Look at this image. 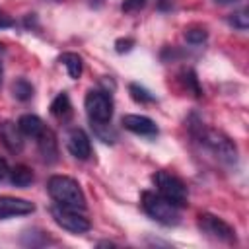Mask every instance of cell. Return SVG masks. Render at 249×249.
<instances>
[{
  "label": "cell",
  "mask_w": 249,
  "mask_h": 249,
  "mask_svg": "<svg viewBox=\"0 0 249 249\" xmlns=\"http://www.w3.org/2000/svg\"><path fill=\"white\" fill-rule=\"evenodd\" d=\"M47 191L53 196V200L60 206L74 208V210L86 208V196H84L82 187L78 185L76 179L68 175H53L47 183Z\"/></svg>",
  "instance_id": "cell-1"
},
{
  "label": "cell",
  "mask_w": 249,
  "mask_h": 249,
  "mask_svg": "<svg viewBox=\"0 0 249 249\" xmlns=\"http://www.w3.org/2000/svg\"><path fill=\"white\" fill-rule=\"evenodd\" d=\"M191 128H193V134L198 138V142L206 150H210L222 163L231 165L237 161V148L231 142V138H228L224 132L214 130V128H204L200 123L196 124V128L195 126H191Z\"/></svg>",
  "instance_id": "cell-2"
},
{
  "label": "cell",
  "mask_w": 249,
  "mask_h": 249,
  "mask_svg": "<svg viewBox=\"0 0 249 249\" xmlns=\"http://www.w3.org/2000/svg\"><path fill=\"white\" fill-rule=\"evenodd\" d=\"M142 208L144 212L154 218L156 222L160 224H165V226H175L181 218L179 214V206L173 204L171 200H167L165 196H161L160 193H152V191H144L142 193Z\"/></svg>",
  "instance_id": "cell-3"
},
{
  "label": "cell",
  "mask_w": 249,
  "mask_h": 249,
  "mask_svg": "<svg viewBox=\"0 0 249 249\" xmlns=\"http://www.w3.org/2000/svg\"><path fill=\"white\" fill-rule=\"evenodd\" d=\"M84 107L91 124H109L113 117V99L107 91L89 89L84 99Z\"/></svg>",
  "instance_id": "cell-4"
},
{
  "label": "cell",
  "mask_w": 249,
  "mask_h": 249,
  "mask_svg": "<svg viewBox=\"0 0 249 249\" xmlns=\"http://www.w3.org/2000/svg\"><path fill=\"white\" fill-rule=\"evenodd\" d=\"M152 181H154L158 193L161 196H165L167 200H171L173 204L183 206L187 202V187L179 177H175L167 171H156Z\"/></svg>",
  "instance_id": "cell-5"
},
{
  "label": "cell",
  "mask_w": 249,
  "mask_h": 249,
  "mask_svg": "<svg viewBox=\"0 0 249 249\" xmlns=\"http://www.w3.org/2000/svg\"><path fill=\"white\" fill-rule=\"evenodd\" d=\"M51 216L62 230H66L70 233H76V235L86 233L91 228L89 220L86 216H82L78 210H74V208H66V206H60V204H54L51 208Z\"/></svg>",
  "instance_id": "cell-6"
},
{
  "label": "cell",
  "mask_w": 249,
  "mask_h": 249,
  "mask_svg": "<svg viewBox=\"0 0 249 249\" xmlns=\"http://www.w3.org/2000/svg\"><path fill=\"white\" fill-rule=\"evenodd\" d=\"M198 228L206 235H210L214 239H220V241H235V230L228 222H224L222 218H218L214 214H200L198 216Z\"/></svg>",
  "instance_id": "cell-7"
},
{
  "label": "cell",
  "mask_w": 249,
  "mask_h": 249,
  "mask_svg": "<svg viewBox=\"0 0 249 249\" xmlns=\"http://www.w3.org/2000/svg\"><path fill=\"white\" fill-rule=\"evenodd\" d=\"M33 210H35V204L25 200V198L0 196V220H8V218H16V216H27Z\"/></svg>",
  "instance_id": "cell-8"
},
{
  "label": "cell",
  "mask_w": 249,
  "mask_h": 249,
  "mask_svg": "<svg viewBox=\"0 0 249 249\" xmlns=\"http://www.w3.org/2000/svg\"><path fill=\"white\" fill-rule=\"evenodd\" d=\"M66 148L76 160H88L91 156V142L89 136L82 128H72L66 136Z\"/></svg>",
  "instance_id": "cell-9"
},
{
  "label": "cell",
  "mask_w": 249,
  "mask_h": 249,
  "mask_svg": "<svg viewBox=\"0 0 249 249\" xmlns=\"http://www.w3.org/2000/svg\"><path fill=\"white\" fill-rule=\"evenodd\" d=\"M123 126L134 134H140V136H156L158 134V126L156 123L146 117V115H124L121 119Z\"/></svg>",
  "instance_id": "cell-10"
},
{
  "label": "cell",
  "mask_w": 249,
  "mask_h": 249,
  "mask_svg": "<svg viewBox=\"0 0 249 249\" xmlns=\"http://www.w3.org/2000/svg\"><path fill=\"white\" fill-rule=\"evenodd\" d=\"M37 146H39V154L47 163H53L58 160V146H56V138L53 134V130H49L45 126V130L37 136Z\"/></svg>",
  "instance_id": "cell-11"
},
{
  "label": "cell",
  "mask_w": 249,
  "mask_h": 249,
  "mask_svg": "<svg viewBox=\"0 0 249 249\" xmlns=\"http://www.w3.org/2000/svg\"><path fill=\"white\" fill-rule=\"evenodd\" d=\"M21 132L18 128V124L14 123H4L0 124V140L2 144L10 150V152H19L23 148V140H21Z\"/></svg>",
  "instance_id": "cell-12"
},
{
  "label": "cell",
  "mask_w": 249,
  "mask_h": 249,
  "mask_svg": "<svg viewBox=\"0 0 249 249\" xmlns=\"http://www.w3.org/2000/svg\"><path fill=\"white\" fill-rule=\"evenodd\" d=\"M18 128H19V132H21L23 136L37 138V136L45 130V124H43V121H41L37 115L27 113V115H21V117H19V121H18Z\"/></svg>",
  "instance_id": "cell-13"
},
{
  "label": "cell",
  "mask_w": 249,
  "mask_h": 249,
  "mask_svg": "<svg viewBox=\"0 0 249 249\" xmlns=\"http://www.w3.org/2000/svg\"><path fill=\"white\" fill-rule=\"evenodd\" d=\"M51 113H53V117H56L58 121H66L70 115H72V103H70V97H68V93H58L54 99H53V103H51Z\"/></svg>",
  "instance_id": "cell-14"
},
{
  "label": "cell",
  "mask_w": 249,
  "mask_h": 249,
  "mask_svg": "<svg viewBox=\"0 0 249 249\" xmlns=\"http://www.w3.org/2000/svg\"><path fill=\"white\" fill-rule=\"evenodd\" d=\"M60 64L66 68V72H68V76L72 78V80H78L80 76H82V68H84V62H82V56L80 54H76V53H64V54H60Z\"/></svg>",
  "instance_id": "cell-15"
},
{
  "label": "cell",
  "mask_w": 249,
  "mask_h": 249,
  "mask_svg": "<svg viewBox=\"0 0 249 249\" xmlns=\"http://www.w3.org/2000/svg\"><path fill=\"white\" fill-rule=\"evenodd\" d=\"M10 181L16 185V187H27L33 183V171L25 165H16L14 169H10Z\"/></svg>",
  "instance_id": "cell-16"
},
{
  "label": "cell",
  "mask_w": 249,
  "mask_h": 249,
  "mask_svg": "<svg viewBox=\"0 0 249 249\" xmlns=\"http://www.w3.org/2000/svg\"><path fill=\"white\" fill-rule=\"evenodd\" d=\"M12 93H14L16 99L27 101V99H31V95H33V88H31V84H29L25 78H19V80H16V82L12 84Z\"/></svg>",
  "instance_id": "cell-17"
},
{
  "label": "cell",
  "mask_w": 249,
  "mask_h": 249,
  "mask_svg": "<svg viewBox=\"0 0 249 249\" xmlns=\"http://www.w3.org/2000/svg\"><path fill=\"white\" fill-rule=\"evenodd\" d=\"M128 91H130V97L134 101H138V103H152L154 101V95L146 88H142L138 84H130L128 86Z\"/></svg>",
  "instance_id": "cell-18"
},
{
  "label": "cell",
  "mask_w": 249,
  "mask_h": 249,
  "mask_svg": "<svg viewBox=\"0 0 249 249\" xmlns=\"http://www.w3.org/2000/svg\"><path fill=\"white\" fill-rule=\"evenodd\" d=\"M206 37H208V31L204 27H189V29H185V39L191 45H200V43L206 41Z\"/></svg>",
  "instance_id": "cell-19"
},
{
  "label": "cell",
  "mask_w": 249,
  "mask_h": 249,
  "mask_svg": "<svg viewBox=\"0 0 249 249\" xmlns=\"http://www.w3.org/2000/svg\"><path fill=\"white\" fill-rule=\"evenodd\" d=\"M228 21H230V25H233L235 29L245 31V29L249 27V16H247V10H239V12L231 14Z\"/></svg>",
  "instance_id": "cell-20"
},
{
  "label": "cell",
  "mask_w": 249,
  "mask_h": 249,
  "mask_svg": "<svg viewBox=\"0 0 249 249\" xmlns=\"http://www.w3.org/2000/svg\"><path fill=\"white\" fill-rule=\"evenodd\" d=\"M183 82H185V88H187L189 91H193V95L200 97L202 89H200L198 80H196V76H195V72H193V70H187V72L183 74Z\"/></svg>",
  "instance_id": "cell-21"
},
{
  "label": "cell",
  "mask_w": 249,
  "mask_h": 249,
  "mask_svg": "<svg viewBox=\"0 0 249 249\" xmlns=\"http://www.w3.org/2000/svg\"><path fill=\"white\" fill-rule=\"evenodd\" d=\"M146 4V0H123V12H136Z\"/></svg>",
  "instance_id": "cell-22"
},
{
  "label": "cell",
  "mask_w": 249,
  "mask_h": 249,
  "mask_svg": "<svg viewBox=\"0 0 249 249\" xmlns=\"http://www.w3.org/2000/svg\"><path fill=\"white\" fill-rule=\"evenodd\" d=\"M115 45H117V51L119 53H124V51H130V47L134 45V41L132 39H119Z\"/></svg>",
  "instance_id": "cell-23"
},
{
  "label": "cell",
  "mask_w": 249,
  "mask_h": 249,
  "mask_svg": "<svg viewBox=\"0 0 249 249\" xmlns=\"http://www.w3.org/2000/svg\"><path fill=\"white\" fill-rule=\"evenodd\" d=\"M12 18L10 16H6L4 12H0V29H4V27H12Z\"/></svg>",
  "instance_id": "cell-24"
},
{
  "label": "cell",
  "mask_w": 249,
  "mask_h": 249,
  "mask_svg": "<svg viewBox=\"0 0 249 249\" xmlns=\"http://www.w3.org/2000/svg\"><path fill=\"white\" fill-rule=\"evenodd\" d=\"M8 173H10V167H8V161H6L4 158H0V179H4V177H8Z\"/></svg>",
  "instance_id": "cell-25"
},
{
  "label": "cell",
  "mask_w": 249,
  "mask_h": 249,
  "mask_svg": "<svg viewBox=\"0 0 249 249\" xmlns=\"http://www.w3.org/2000/svg\"><path fill=\"white\" fill-rule=\"evenodd\" d=\"M89 2H91V6H95V8H97V6H101V4H103V0H89Z\"/></svg>",
  "instance_id": "cell-26"
},
{
  "label": "cell",
  "mask_w": 249,
  "mask_h": 249,
  "mask_svg": "<svg viewBox=\"0 0 249 249\" xmlns=\"http://www.w3.org/2000/svg\"><path fill=\"white\" fill-rule=\"evenodd\" d=\"M218 4H231V2H237V0H216Z\"/></svg>",
  "instance_id": "cell-27"
},
{
  "label": "cell",
  "mask_w": 249,
  "mask_h": 249,
  "mask_svg": "<svg viewBox=\"0 0 249 249\" xmlns=\"http://www.w3.org/2000/svg\"><path fill=\"white\" fill-rule=\"evenodd\" d=\"M2 74H4V68H2V62H0V80H2Z\"/></svg>",
  "instance_id": "cell-28"
},
{
  "label": "cell",
  "mask_w": 249,
  "mask_h": 249,
  "mask_svg": "<svg viewBox=\"0 0 249 249\" xmlns=\"http://www.w3.org/2000/svg\"><path fill=\"white\" fill-rule=\"evenodd\" d=\"M0 53H4V45L2 43H0Z\"/></svg>",
  "instance_id": "cell-29"
}]
</instances>
